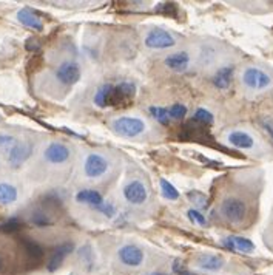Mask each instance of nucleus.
<instances>
[{
	"label": "nucleus",
	"instance_id": "dca6fc26",
	"mask_svg": "<svg viewBox=\"0 0 273 275\" xmlns=\"http://www.w3.org/2000/svg\"><path fill=\"white\" fill-rule=\"evenodd\" d=\"M223 244L230 251H238L244 254H249L255 249V244L250 240L242 238V236H227V238H224Z\"/></svg>",
	"mask_w": 273,
	"mask_h": 275
},
{
	"label": "nucleus",
	"instance_id": "4c0bfd02",
	"mask_svg": "<svg viewBox=\"0 0 273 275\" xmlns=\"http://www.w3.org/2000/svg\"><path fill=\"white\" fill-rule=\"evenodd\" d=\"M0 119H2V116H0Z\"/></svg>",
	"mask_w": 273,
	"mask_h": 275
},
{
	"label": "nucleus",
	"instance_id": "cd10ccee",
	"mask_svg": "<svg viewBox=\"0 0 273 275\" xmlns=\"http://www.w3.org/2000/svg\"><path fill=\"white\" fill-rule=\"evenodd\" d=\"M31 223L36 224V226H39V228H45V226H49L53 221L49 220L48 215L42 214V212H34L33 217H31Z\"/></svg>",
	"mask_w": 273,
	"mask_h": 275
},
{
	"label": "nucleus",
	"instance_id": "4468645a",
	"mask_svg": "<svg viewBox=\"0 0 273 275\" xmlns=\"http://www.w3.org/2000/svg\"><path fill=\"white\" fill-rule=\"evenodd\" d=\"M17 20L23 25V27L36 30V31H42L44 30V23L36 12L30 8H22L17 12Z\"/></svg>",
	"mask_w": 273,
	"mask_h": 275
},
{
	"label": "nucleus",
	"instance_id": "393cba45",
	"mask_svg": "<svg viewBox=\"0 0 273 275\" xmlns=\"http://www.w3.org/2000/svg\"><path fill=\"white\" fill-rule=\"evenodd\" d=\"M161 190H162V195L167 198V199H178L179 198V192L176 187L172 184V183H168L167 180H161Z\"/></svg>",
	"mask_w": 273,
	"mask_h": 275
},
{
	"label": "nucleus",
	"instance_id": "f03ea898",
	"mask_svg": "<svg viewBox=\"0 0 273 275\" xmlns=\"http://www.w3.org/2000/svg\"><path fill=\"white\" fill-rule=\"evenodd\" d=\"M135 94H136V85L133 82L125 81L118 85H113V89L110 92L108 107H127L133 101Z\"/></svg>",
	"mask_w": 273,
	"mask_h": 275
},
{
	"label": "nucleus",
	"instance_id": "ddd939ff",
	"mask_svg": "<svg viewBox=\"0 0 273 275\" xmlns=\"http://www.w3.org/2000/svg\"><path fill=\"white\" fill-rule=\"evenodd\" d=\"M196 266L207 272H218L223 269L224 260L215 254H202L196 258Z\"/></svg>",
	"mask_w": 273,
	"mask_h": 275
},
{
	"label": "nucleus",
	"instance_id": "473e14b6",
	"mask_svg": "<svg viewBox=\"0 0 273 275\" xmlns=\"http://www.w3.org/2000/svg\"><path fill=\"white\" fill-rule=\"evenodd\" d=\"M158 11L162 12V14H167V16H175L176 6H175L173 3H165V5H159Z\"/></svg>",
	"mask_w": 273,
	"mask_h": 275
},
{
	"label": "nucleus",
	"instance_id": "72a5a7b5",
	"mask_svg": "<svg viewBox=\"0 0 273 275\" xmlns=\"http://www.w3.org/2000/svg\"><path fill=\"white\" fill-rule=\"evenodd\" d=\"M261 124H263L264 130L269 133V136L273 139V119L272 118H264V119H261Z\"/></svg>",
	"mask_w": 273,
	"mask_h": 275
},
{
	"label": "nucleus",
	"instance_id": "0eeeda50",
	"mask_svg": "<svg viewBox=\"0 0 273 275\" xmlns=\"http://www.w3.org/2000/svg\"><path fill=\"white\" fill-rule=\"evenodd\" d=\"M242 82L252 90H264L272 84V79L267 73L259 68H247L242 74Z\"/></svg>",
	"mask_w": 273,
	"mask_h": 275
},
{
	"label": "nucleus",
	"instance_id": "c756f323",
	"mask_svg": "<svg viewBox=\"0 0 273 275\" xmlns=\"http://www.w3.org/2000/svg\"><path fill=\"white\" fill-rule=\"evenodd\" d=\"M188 198L191 199V201L196 204L198 207H207V198H205V195H202L201 192H190L188 193Z\"/></svg>",
	"mask_w": 273,
	"mask_h": 275
},
{
	"label": "nucleus",
	"instance_id": "aec40b11",
	"mask_svg": "<svg viewBox=\"0 0 273 275\" xmlns=\"http://www.w3.org/2000/svg\"><path fill=\"white\" fill-rule=\"evenodd\" d=\"M22 247H23L25 254H27L33 260H41L44 257V247L39 244V243L33 241V240L23 238L22 240Z\"/></svg>",
	"mask_w": 273,
	"mask_h": 275
},
{
	"label": "nucleus",
	"instance_id": "20e7f679",
	"mask_svg": "<svg viewBox=\"0 0 273 275\" xmlns=\"http://www.w3.org/2000/svg\"><path fill=\"white\" fill-rule=\"evenodd\" d=\"M84 170H85L87 178H90V180H99V178H102L103 175L107 173V170H108V161L103 158L102 155L91 153L85 159Z\"/></svg>",
	"mask_w": 273,
	"mask_h": 275
},
{
	"label": "nucleus",
	"instance_id": "b1692460",
	"mask_svg": "<svg viewBox=\"0 0 273 275\" xmlns=\"http://www.w3.org/2000/svg\"><path fill=\"white\" fill-rule=\"evenodd\" d=\"M23 228V221L19 218H11L5 223L0 224V232H6V233H12V232H17Z\"/></svg>",
	"mask_w": 273,
	"mask_h": 275
},
{
	"label": "nucleus",
	"instance_id": "f8f14e48",
	"mask_svg": "<svg viewBox=\"0 0 273 275\" xmlns=\"http://www.w3.org/2000/svg\"><path fill=\"white\" fill-rule=\"evenodd\" d=\"M73 249H74V244H73L71 241L62 243V244H59L57 247H54V251L51 252L49 260H48V263H46V269H48L49 272L57 271V269L60 268V265L63 263L65 257L73 252Z\"/></svg>",
	"mask_w": 273,
	"mask_h": 275
},
{
	"label": "nucleus",
	"instance_id": "4be33fe9",
	"mask_svg": "<svg viewBox=\"0 0 273 275\" xmlns=\"http://www.w3.org/2000/svg\"><path fill=\"white\" fill-rule=\"evenodd\" d=\"M113 89L111 84H103L99 87V90L96 92L94 102L99 107H108V99H110V92Z\"/></svg>",
	"mask_w": 273,
	"mask_h": 275
},
{
	"label": "nucleus",
	"instance_id": "e433bc0d",
	"mask_svg": "<svg viewBox=\"0 0 273 275\" xmlns=\"http://www.w3.org/2000/svg\"><path fill=\"white\" fill-rule=\"evenodd\" d=\"M2 268H3V260H2V257H0V271H2Z\"/></svg>",
	"mask_w": 273,
	"mask_h": 275
},
{
	"label": "nucleus",
	"instance_id": "412c9836",
	"mask_svg": "<svg viewBox=\"0 0 273 275\" xmlns=\"http://www.w3.org/2000/svg\"><path fill=\"white\" fill-rule=\"evenodd\" d=\"M17 199V189L14 185L0 183V204H11Z\"/></svg>",
	"mask_w": 273,
	"mask_h": 275
},
{
	"label": "nucleus",
	"instance_id": "423d86ee",
	"mask_svg": "<svg viewBox=\"0 0 273 275\" xmlns=\"http://www.w3.org/2000/svg\"><path fill=\"white\" fill-rule=\"evenodd\" d=\"M144 44L147 48H151V49H165V48L175 46L176 41H175V37L165 30H151L145 36Z\"/></svg>",
	"mask_w": 273,
	"mask_h": 275
},
{
	"label": "nucleus",
	"instance_id": "9d476101",
	"mask_svg": "<svg viewBox=\"0 0 273 275\" xmlns=\"http://www.w3.org/2000/svg\"><path fill=\"white\" fill-rule=\"evenodd\" d=\"M118 257L121 263L128 268H137L144 261V252L136 244H125L118 251Z\"/></svg>",
	"mask_w": 273,
	"mask_h": 275
},
{
	"label": "nucleus",
	"instance_id": "5701e85b",
	"mask_svg": "<svg viewBox=\"0 0 273 275\" xmlns=\"http://www.w3.org/2000/svg\"><path fill=\"white\" fill-rule=\"evenodd\" d=\"M148 111H150V115H151L156 121H158V122L164 124V126H168V122H170V116H168L167 108L158 107V105H151V107L148 108Z\"/></svg>",
	"mask_w": 273,
	"mask_h": 275
},
{
	"label": "nucleus",
	"instance_id": "7c9ffc66",
	"mask_svg": "<svg viewBox=\"0 0 273 275\" xmlns=\"http://www.w3.org/2000/svg\"><path fill=\"white\" fill-rule=\"evenodd\" d=\"M188 218L193 221V223H196V224H199V226H205L207 224V221H205V218H204V215L201 214V212H198V210H188Z\"/></svg>",
	"mask_w": 273,
	"mask_h": 275
},
{
	"label": "nucleus",
	"instance_id": "39448f33",
	"mask_svg": "<svg viewBox=\"0 0 273 275\" xmlns=\"http://www.w3.org/2000/svg\"><path fill=\"white\" fill-rule=\"evenodd\" d=\"M124 198L127 199V203L139 206V204H144L147 201L148 190L142 181L133 180L124 187Z\"/></svg>",
	"mask_w": 273,
	"mask_h": 275
},
{
	"label": "nucleus",
	"instance_id": "2f4dec72",
	"mask_svg": "<svg viewBox=\"0 0 273 275\" xmlns=\"http://www.w3.org/2000/svg\"><path fill=\"white\" fill-rule=\"evenodd\" d=\"M97 210H100L103 215H107V217H110V218L114 215V212H116V210H114V207H113V204H110V203H105V201H103V203L99 206V209H97Z\"/></svg>",
	"mask_w": 273,
	"mask_h": 275
},
{
	"label": "nucleus",
	"instance_id": "a211bd4d",
	"mask_svg": "<svg viewBox=\"0 0 273 275\" xmlns=\"http://www.w3.org/2000/svg\"><path fill=\"white\" fill-rule=\"evenodd\" d=\"M233 79V67H224L216 71L213 76V85L219 90H227Z\"/></svg>",
	"mask_w": 273,
	"mask_h": 275
},
{
	"label": "nucleus",
	"instance_id": "f257e3e1",
	"mask_svg": "<svg viewBox=\"0 0 273 275\" xmlns=\"http://www.w3.org/2000/svg\"><path fill=\"white\" fill-rule=\"evenodd\" d=\"M111 129L116 135L122 138H136L140 133H144L145 122L135 116H121L113 121Z\"/></svg>",
	"mask_w": 273,
	"mask_h": 275
},
{
	"label": "nucleus",
	"instance_id": "f704fd0d",
	"mask_svg": "<svg viewBox=\"0 0 273 275\" xmlns=\"http://www.w3.org/2000/svg\"><path fill=\"white\" fill-rule=\"evenodd\" d=\"M25 46H27L28 51H36V49L41 48V44H39L37 39H28L27 41V45H25Z\"/></svg>",
	"mask_w": 273,
	"mask_h": 275
},
{
	"label": "nucleus",
	"instance_id": "6ab92c4d",
	"mask_svg": "<svg viewBox=\"0 0 273 275\" xmlns=\"http://www.w3.org/2000/svg\"><path fill=\"white\" fill-rule=\"evenodd\" d=\"M228 142L238 148H250L253 147V138L245 132H231L228 135Z\"/></svg>",
	"mask_w": 273,
	"mask_h": 275
},
{
	"label": "nucleus",
	"instance_id": "1a4fd4ad",
	"mask_svg": "<svg viewBox=\"0 0 273 275\" xmlns=\"http://www.w3.org/2000/svg\"><path fill=\"white\" fill-rule=\"evenodd\" d=\"M56 78L63 85H74L81 79V67L76 62H63L56 70Z\"/></svg>",
	"mask_w": 273,
	"mask_h": 275
},
{
	"label": "nucleus",
	"instance_id": "c9c22d12",
	"mask_svg": "<svg viewBox=\"0 0 273 275\" xmlns=\"http://www.w3.org/2000/svg\"><path fill=\"white\" fill-rule=\"evenodd\" d=\"M147 275H168V274H162V272H154V274H147Z\"/></svg>",
	"mask_w": 273,
	"mask_h": 275
},
{
	"label": "nucleus",
	"instance_id": "9b49d317",
	"mask_svg": "<svg viewBox=\"0 0 273 275\" xmlns=\"http://www.w3.org/2000/svg\"><path fill=\"white\" fill-rule=\"evenodd\" d=\"M44 158L49 164H63L70 159V148L62 142H51L45 148Z\"/></svg>",
	"mask_w": 273,
	"mask_h": 275
},
{
	"label": "nucleus",
	"instance_id": "2eb2a0df",
	"mask_svg": "<svg viewBox=\"0 0 273 275\" xmlns=\"http://www.w3.org/2000/svg\"><path fill=\"white\" fill-rule=\"evenodd\" d=\"M164 64L173 71L182 73V71H185L188 68L190 56L185 51H178V53H173V54H168L164 60Z\"/></svg>",
	"mask_w": 273,
	"mask_h": 275
},
{
	"label": "nucleus",
	"instance_id": "bb28decb",
	"mask_svg": "<svg viewBox=\"0 0 273 275\" xmlns=\"http://www.w3.org/2000/svg\"><path fill=\"white\" fill-rule=\"evenodd\" d=\"M167 111H168L170 119H182V118H185V115H187V107L182 105V104H175L170 108H167Z\"/></svg>",
	"mask_w": 273,
	"mask_h": 275
},
{
	"label": "nucleus",
	"instance_id": "6e6552de",
	"mask_svg": "<svg viewBox=\"0 0 273 275\" xmlns=\"http://www.w3.org/2000/svg\"><path fill=\"white\" fill-rule=\"evenodd\" d=\"M31 153H33V144L30 141H17L8 152V162L14 169H17L23 162L28 161Z\"/></svg>",
	"mask_w": 273,
	"mask_h": 275
},
{
	"label": "nucleus",
	"instance_id": "a878e982",
	"mask_svg": "<svg viewBox=\"0 0 273 275\" xmlns=\"http://www.w3.org/2000/svg\"><path fill=\"white\" fill-rule=\"evenodd\" d=\"M193 121L202 124V126H210V124H213V115L204 108H198L193 115Z\"/></svg>",
	"mask_w": 273,
	"mask_h": 275
},
{
	"label": "nucleus",
	"instance_id": "7ed1b4c3",
	"mask_svg": "<svg viewBox=\"0 0 273 275\" xmlns=\"http://www.w3.org/2000/svg\"><path fill=\"white\" fill-rule=\"evenodd\" d=\"M221 212L226 220H228L230 223H241L245 218L247 214V207L245 203L239 198L230 196L227 199H224L223 206H221Z\"/></svg>",
	"mask_w": 273,
	"mask_h": 275
},
{
	"label": "nucleus",
	"instance_id": "f3484780",
	"mask_svg": "<svg viewBox=\"0 0 273 275\" xmlns=\"http://www.w3.org/2000/svg\"><path fill=\"white\" fill-rule=\"evenodd\" d=\"M76 201L77 203H82V204H90L96 209H99V206L103 203V198L97 190L93 189H84L81 192H77L76 195Z\"/></svg>",
	"mask_w": 273,
	"mask_h": 275
},
{
	"label": "nucleus",
	"instance_id": "c85d7f7f",
	"mask_svg": "<svg viewBox=\"0 0 273 275\" xmlns=\"http://www.w3.org/2000/svg\"><path fill=\"white\" fill-rule=\"evenodd\" d=\"M17 142V139L14 136H11V135H0V150L2 152H9L11 147L14 145Z\"/></svg>",
	"mask_w": 273,
	"mask_h": 275
}]
</instances>
